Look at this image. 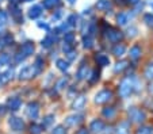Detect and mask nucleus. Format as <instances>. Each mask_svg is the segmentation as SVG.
I'll list each match as a JSON object with an SVG mask.
<instances>
[{
  "mask_svg": "<svg viewBox=\"0 0 153 134\" xmlns=\"http://www.w3.org/2000/svg\"><path fill=\"white\" fill-rule=\"evenodd\" d=\"M67 54H68V58H69L71 61H72V60H75V57H76V52H75V50H71V52L67 53Z\"/></svg>",
  "mask_w": 153,
  "mask_h": 134,
  "instance_id": "obj_44",
  "label": "nucleus"
},
{
  "mask_svg": "<svg viewBox=\"0 0 153 134\" xmlns=\"http://www.w3.org/2000/svg\"><path fill=\"white\" fill-rule=\"evenodd\" d=\"M8 61H10V56H8V54H6V53L0 54V65L8 64Z\"/></svg>",
  "mask_w": 153,
  "mask_h": 134,
  "instance_id": "obj_37",
  "label": "nucleus"
},
{
  "mask_svg": "<svg viewBox=\"0 0 153 134\" xmlns=\"http://www.w3.org/2000/svg\"><path fill=\"white\" fill-rule=\"evenodd\" d=\"M103 115L106 118H113L115 115V108L114 107H106L103 110Z\"/></svg>",
  "mask_w": 153,
  "mask_h": 134,
  "instance_id": "obj_28",
  "label": "nucleus"
},
{
  "mask_svg": "<svg viewBox=\"0 0 153 134\" xmlns=\"http://www.w3.org/2000/svg\"><path fill=\"white\" fill-rule=\"evenodd\" d=\"M25 1H31V0H25Z\"/></svg>",
  "mask_w": 153,
  "mask_h": 134,
  "instance_id": "obj_54",
  "label": "nucleus"
},
{
  "mask_svg": "<svg viewBox=\"0 0 153 134\" xmlns=\"http://www.w3.org/2000/svg\"><path fill=\"white\" fill-rule=\"evenodd\" d=\"M111 98H113V93H111V91L103 90V91H100V92L96 93L95 102L98 103V104H103V103H107V102H108Z\"/></svg>",
  "mask_w": 153,
  "mask_h": 134,
  "instance_id": "obj_3",
  "label": "nucleus"
},
{
  "mask_svg": "<svg viewBox=\"0 0 153 134\" xmlns=\"http://www.w3.org/2000/svg\"><path fill=\"white\" fill-rule=\"evenodd\" d=\"M129 117L133 122L141 123L142 121L145 119V113L142 110H140V108H137V107H131L129 110Z\"/></svg>",
  "mask_w": 153,
  "mask_h": 134,
  "instance_id": "obj_2",
  "label": "nucleus"
},
{
  "mask_svg": "<svg viewBox=\"0 0 153 134\" xmlns=\"http://www.w3.org/2000/svg\"><path fill=\"white\" fill-rule=\"evenodd\" d=\"M88 72H90V69H88V67H87L85 64H83L80 68H79L77 70V75H76V77H77V80H84L88 77Z\"/></svg>",
  "mask_w": 153,
  "mask_h": 134,
  "instance_id": "obj_11",
  "label": "nucleus"
},
{
  "mask_svg": "<svg viewBox=\"0 0 153 134\" xmlns=\"http://www.w3.org/2000/svg\"><path fill=\"white\" fill-rule=\"evenodd\" d=\"M140 56H141V49H140V46H133L131 49H130V58L133 60H137L140 58Z\"/></svg>",
  "mask_w": 153,
  "mask_h": 134,
  "instance_id": "obj_21",
  "label": "nucleus"
},
{
  "mask_svg": "<svg viewBox=\"0 0 153 134\" xmlns=\"http://www.w3.org/2000/svg\"><path fill=\"white\" fill-rule=\"evenodd\" d=\"M20 106H22V100H20L19 98H11V99H8V102H7V107L11 111L19 110Z\"/></svg>",
  "mask_w": 153,
  "mask_h": 134,
  "instance_id": "obj_7",
  "label": "nucleus"
},
{
  "mask_svg": "<svg viewBox=\"0 0 153 134\" xmlns=\"http://www.w3.org/2000/svg\"><path fill=\"white\" fill-rule=\"evenodd\" d=\"M53 121H54V117H53V115H48V117H45V119H43V127L50 126L53 123Z\"/></svg>",
  "mask_w": 153,
  "mask_h": 134,
  "instance_id": "obj_35",
  "label": "nucleus"
},
{
  "mask_svg": "<svg viewBox=\"0 0 153 134\" xmlns=\"http://www.w3.org/2000/svg\"><path fill=\"white\" fill-rule=\"evenodd\" d=\"M133 91V83L130 79H125L122 80L121 85H119V93L122 98H127Z\"/></svg>",
  "mask_w": 153,
  "mask_h": 134,
  "instance_id": "obj_1",
  "label": "nucleus"
},
{
  "mask_svg": "<svg viewBox=\"0 0 153 134\" xmlns=\"http://www.w3.org/2000/svg\"><path fill=\"white\" fill-rule=\"evenodd\" d=\"M26 57H27L26 54H23V53L20 52L19 54H16V57H15V61H16V64H19V62H22L25 58H26Z\"/></svg>",
  "mask_w": 153,
  "mask_h": 134,
  "instance_id": "obj_40",
  "label": "nucleus"
},
{
  "mask_svg": "<svg viewBox=\"0 0 153 134\" xmlns=\"http://www.w3.org/2000/svg\"><path fill=\"white\" fill-rule=\"evenodd\" d=\"M54 41H56V37H53V35H48V37L42 41V46L43 47H50L53 44H54Z\"/></svg>",
  "mask_w": 153,
  "mask_h": 134,
  "instance_id": "obj_23",
  "label": "nucleus"
},
{
  "mask_svg": "<svg viewBox=\"0 0 153 134\" xmlns=\"http://www.w3.org/2000/svg\"><path fill=\"white\" fill-rule=\"evenodd\" d=\"M6 107H0V115H3L4 113H6V110H4Z\"/></svg>",
  "mask_w": 153,
  "mask_h": 134,
  "instance_id": "obj_48",
  "label": "nucleus"
},
{
  "mask_svg": "<svg viewBox=\"0 0 153 134\" xmlns=\"http://www.w3.org/2000/svg\"><path fill=\"white\" fill-rule=\"evenodd\" d=\"M145 77L149 80L153 79V62L152 64H149V67L146 68V70H145Z\"/></svg>",
  "mask_w": 153,
  "mask_h": 134,
  "instance_id": "obj_33",
  "label": "nucleus"
},
{
  "mask_svg": "<svg viewBox=\"0 0 153 134\" xmlns=\"http://www.w3.org/2000/svg\"><path fill=\"white\" fill-rule=\"evenodd\" d=\"M76 22H77V16H76L75 14H72L69 18H68V21H67V23L69 24L71 27H73V26H76Z\"/></svg>",
  "mask_w": 153,
  "mask_h": 134,
  "instance_id": "obj_36",
  "label": "nucleus"
},
{
  "mask_svg": "<svg viewBox=\"0 0 153 134\" xmlns=\"http://www.w3.org/2000/svg\"><path fill=\"white\" fill-rule=\"evenodd\" d=\"M83 46L85 47V49H91V47L94 46V39H92V37H91V35L83 38Z\"/></svg>",
  "mask_w": 153,
  "mask_h": 134,
  "instance_id": "obj_24",
  "label": "nucleus"
},
{
  "mask_svg": "<svg viewBox=\"0 0 153 134\" xmlns=\"http://www.w3.org/2000/svg\"><path fill=\"white\" fill-rule=\"evenodd\" d=\"M76 134H90V131L87 130V129H80V130H79Z\"/></svg>",
  "mask_w": 153,
  "mask_h": 134,
  "instance_id": "obj_47",
  "label": "nucleus"
},
{
  "mask_svg": "<svg viewBox=\"0 0 153 134\" xmlns=\"http://www.w3.org/2000/svg\"><path fill=\"white\" fill-rule=\"evenodd\" d=\"M107 37L113 42H119L122 39V33L118 31V30H110V33L107 34Z\"/></svg>",
  "mask_w": 153,
  "mask_h": 134,
  "instance_id": "obj_13",
  "label": "nucleus"
},
{
  "mask_svg": "<svg viewBox=\"0 0 153 134\" xmlns=\"http://www.w3.org/2000/svg\"><path fill=\"white\" fill-rule=\"evenodd\" d=\"M84 104H85V96H84V95H80V96H77L75 100H73L72 108L73 110H81V108L84 107Z\"/></svg>",
  "mask_w": 153,
  "mask_h": 134,
  "instance_id": "obj_9",
  "label": "nucleus"
},
{
  "mask_svg": "<svg viewBox=\"0 0 153 134\" xmlns=\"http://www.w3.org/2000/svg\"><path fill=\"white\" fill-rule=\"evenodd\" d=\"M11 79H12V69H8V70H6L4 73L0 75V83H1V84L8 83Z\"/></svg>",
  "mask_w": 153,
  "mask_h": 134,
  "instance_id": "obj_18",
  "label": "nucleus"
},
{
  "mask_svg": "<svg viewBox=\"0 0 153 134\" xmlns=\"http://www.w3.org/2000/svg\"><path fill=\"white\" fill-rule=\"evenodd\" d=\"M38 27L45 29V30H49V24H48V23H42V22H38Z\"/></svg>",
  "mask_w": 153,
  "mask_h": 134,
  "instance_id": "obj_46",
  "label": "nucleus"
},
{
  "mask_svg": "<svg viewBox=\"0 0 153 134\" xmlns=\"http://www.w3.org/2000/svg\"><path fill=\"white\" fill-rule=\"evenodd\" d=\"M73 41H75V35H73L72 33H65V35H64V42H65V44H73Z\"/></svg>",
  "mask_w": 153,
  "mask_h": 134,
  "instance_id": "obj_32",
  "label": "nucleus"
},
{
  "mask_svg": "<svg viewBox=\"0 0 153 134\" xmlns=\"http://www.w3.org/2000/svg\"><path fill=\"white\" fill-rule=\"evenodd\" d=\"M8 125H10V127H11L14 131H22L25 129L23 121L20 119V118H18V117H11V118H10Z\"/></svg>",
  "mask_w": 153,
  "mask_h": 134,
  "instance_id": "obj_5",
  "label": "nucleus"
},
{
  "mask_svg": "<svg viewBox=\"0 0 153 134\" xmlns=\"http://www.w3.org/2000/svg\"><path fill=\"white\" fill-rule=\"evenodd\" d=\"M144 22L148 26H153V15L152 14H146L144 16Z\"/></svg>",
  "mask_w": 153,
  "mask_h": 134,
  "instance_id": "obj_38",
  "label": "nucleus"
},
{
  "mask_svg": "<svg viewBox=\"0 0 153 134\" xmlns=\"http://www.w3.org/2000/svg\"><path fill=\"white\" fill-rule=\"evenodd\" d=\"M43 130V126L41 125H37V123H33L30 126V134H41Z\"/></svg>",
  "mask_w": 153,
  "mask_h": 134,
  "instance_id": "obj_25",
  "label": "nucleus"
},
{
  "mask_svg": "<svg viewBox=\"0 0 153 134\" xmlns=\"http://www.w3.org/2000/svg\"><path fill=\"white\" fill-rule=\"evenodd\" d=\"M0 1H1V0H0Z\"/></svg>",
  "mask_w": 153,
  "mask_h": 134,
  "instance_id": "obj_55",
  "label": "nucleus"
},
{
  "mask_svg": "<svg viewBox=\"0 0 153 134\" xmlns=\"http://www.w3.org/2000/svg\"><path fill=\"white\" fill-rule=\"evenodd\" d=\"M125 52H126V47H125L123 45H117V46H114V49H113V54L117 56V57L123 56Z\"/></svg>",
  "mask_w": 153,
  "mask_h": 134,
  "instance_id": "obj_22",
  "label": "nucleus"
},
{
  "mask_svg": "<svg viewBox=\"0 0 153 134\" xmlns=\"http://www.w3.org/2000/svg\"><path fill=\"white\" fill-rule=\"evenodd\" d=\"M149 91H150V92H152V93H153V85H150V88H149Z\"/></svg>",
  "mask_w": 153,
  "mask_h": 134,
  "instance_id": "obj_53",
  "label": "nucleus"
},
{
  "mask_svg": "<svg viewBox=\"0 0 153 134\" xmlns=\"http://www.w3.org/2000/svg\"><path fill=\"white\" fill-rule=\"evenodd\" d=\"M149 6H150V8H153V1H149Z\"/></svg>",
  "mask_w": 153,
  "mask_h": 134,
  "instance_id": "obj_52",
  "label": "nucleus"
},
{
  "mask_svg": "<svg viewBox=\"0 0 153 134\" xmlns=\"http://www.w3.org/2000/svg\"><path fill=\"white\" fill-rule=\"evenodd\" d=\"M61 18H62V11L60 10V11H57V12H56V14L52 16V21H53V22H57V21H60Z\"/></svg>",
  "mask_w": 153,
  "mask_h": 134,
  "instance_id": "obj_41",
  "label": "nucleus"
},
{
  "mask_svg": "<svg viewBox=\"0 0 153 134\" xmlns=\"http://www.w3.org/2000/svg\"><path fill=\"white\" fill-rule=\"evenodd\" d=\"M68 85V79H65V77H62L61 80H58L57 84H56V88H57L58 91L60 90H64V88Z\"/></svg>",
  "mask_w": 153,
  "mask_h": 134,
  "instance_id": "obj_30",
  "label": "nucleus"
},
{
  "mask_svg": "<svg viewBox=\"0 0 153 134\" xmlns=\"http://www.w3.org/2000/svg\"><path fill=\"white\" fill-rule=\"evenodd\" d=\"M117 22H118L119 26H125V24H127V22H129V14H126V12L119 14L118 16H117Z\"/></svg>",
  "mask_w": 153,
  "mask_h": 134,
  "instance_id": "obj_19",
  "label": "nucleus"
},
{
  "mask_svg": "<svg viewBox=\"0 0 153 134\" xmlns=\"http://www.w3.org/2000/svg\"><path fill=\"white\" fill-rule=\"evenodd\" d=\"M35 73V69L34 67H31V65H27V67L22 68L19 72V79L20 80H27V79H31L33 76H34Z\"/></svg>",
  "mask_w": 153,
  "mask_h": 134,
  "instance_id": "obj_6",
  "label": "nucleus"
},
{
  "mask_svg": "<svg viewBox=\"0 0 153 134\" xmlns=\"http://www.w3.org/2000/svg\"><path fill=\"white\" fill-rule=\"evenodd\" d=\"M62 50H64V53H65V54H67V53H69L71 50H73V49H72V44H65V42H64Z\"/></svg>",
  "mask_w": 153,
  "mask_h": 134,
  "instance_id": "obj_42",
  "label": "nucleus"
},
{
  "mask_svg": "<svg viewBox=\"0 0 153 134\" xmlns=\"http://www.w3.org/2000/svg\"><path fill=\"white\" fill-rule=\"evenodd\" d=\"M92 76H94V77H91L90 81H91V83H95L96 80L99 79V73H98V72H94V73H92Z\"/></svg>",
  "mask_w": 153,
  "mask_h": 134,
  "instance_id": "obj_45",
  "label": "nucleus"
},
{
  "mask_svg": "<svg viewBox=\"0 0 153 134\" xmlns=\"http://www.w3.org/2000/svg\"><path fill=\"white\" fill-rule=\"evenodd\" d=\"M22 53L26 54L27 57L31 56L33 53H34V44H33V42H26V44H23L22 45Z\"/></svg>",
  "mask_w": 153,
  "mask_h": 134,
  "instance_id": "obj_14",
  "label": "nucleus"
},
{
  "mask_svg": "<svg viewBox=\"0 0 153 134\" xmlns=\"http://www.w3.org/2000/svg\"><path fill=\"white\" fill-rule=\"evenodd\" d=\"M127 67V61H121V62H117L115 67H114V70L115 72H122L125 68Z\"/></svg>",
  "mask_w": 153,
  "mask_h": 134,
  "instance_id": "obj_31",
  "label": "nucleus"
},
{
  "mask_svg": "<svg viewBox=\"0 0 153 134\" xmlns=\"http://www.w3.org/2000/svg\"><path fill=\"white\" fill-rule=\"evenodd\" d=\"M11 14H12V16L15 18V21H16L18 23H20V22H23L22 11H20V10L16 6H11Z\"/></svg>",
  "mask_w": 153,
  "mask_h": 134,
  "instance_id": "obj_15",
  "label": "nucleus"
},
{
  "mask_svg": "<svg viewBox=\"0 0 153 134\" xmlns=\"http://www.w3.org/2000/svg\"><path fill=\"white\" fill-rule=\"evenodd\" d=\"M52 134H67V130H65V127H64L62 125H58L57 127H54Z\"/></svg>",
  "mask_w": 153,
  "mask_h": 134,
  "instance_id": "obj_34",
  "label": "nucleus"
},
{
  "mask_svg": "<svg viewBox=\"0 0 153 134\" xmlns=\"http://www.w3.org/2000/svg\"><path fill=\"white\" fill-rule=\"evenodd\" d=\"M41 14H42V8H41V6H33L29 10V18L30 19H37Z\"/></svg>",
  "mask_w": 153,
  "mask_h": 134,
  "instance_id": "obj_12",
  "label": "nucleus"
},
{
  "mask_svg": "<svg viewBox=\"0 0 153 134\" xmlns=\"http://www.w3.org/2000/svg\"><path fill=\"white\" fill-rule=\"evenodd\" d=\"M75 1H76V0H68V3H69V4H73Z\"/></svg>",
  "mask_w": 153,
  "mask_h": 134,
  "instance_id": "obj_50",
  "label": "nucleus"
},
{
  "mask_svg": "<svg viewBox=\"0 0 153 134\" xmlns=\"http://www.w3.org/2000/svg\"><path fill=\"white\" fill-rule=\"evenodd\" d=\"M81 119H83L81 115H71V117H68L67 119H65V125L67 126H76L81 122Z\"/></svg>",
  "mask_w": 153,
  "mask_h": 134,
  "instance_id": "obj_10",
  "label": "nucleus"
},
{
  "mask_svg": "<svg viewBox=\"0 0 153 134\" xmlns=\"http://www.w3.org/2000/svg\"><path fill=\"white\" fill-rule=\"evenodd\" d=\"M140 0H129V3H131V4H137Z\"/></svg>",
  "mask_w": 153,
  "mask_h": 134,
  "instance_id": "obj_49",
  "label": "nucleus"
},
{
  "mask_svg": "<svg viewBox=\"0 0 153 134\" xmlns=\"http://www.w3.org/2000/svg\"><path fill=\"white\" fill-rule=\"evenodd\" d=\"M103 129H104V123H103V121H100V119L92 121V123H91V126H90V130L92 131V133H100Z\"/></svg>",
  "mask_w": 153,
  "mask_h": 134,
  "instance_id": "obj_8",
  "label": "nucleus"
},
{
  "mask_svg": "<svg viewBox=\"0 0 153 134\" xmlns=\"http://www.w3.org/2000/svg\"><path fill=\"white\" fill-rule=\"evenodd\" d=\"M33 67H34V69H35V73H39L41 70H42V67H43V60L41 58V57H38V58L35 60Z\"/></svg>",
  "mask_w": 153,
  "mask_h": 134,
  "instance_id": "obj_27",
  "label": "nucleus"
},
{
  "mask_svg": "<svg viewBox=\"0 0 153 134\" xmlns=\"http://www.w3.org/2000/svg\"><path fill=\"white\" fill-rule=\"evenodd\" d=\"M57 4H60V0H43V7L45 8H53Z\"/></svg>",
  "mask_w": 153,
  "mask_h": 134,
  "instance_id": "obj_29",
  "label": "nucleus"
},
{
  "mask_svg": "<svg viewBox=\"0 0 153 134\" xmlns=\"http://www.w3.org/2000/svg\"><path fill=\"white\" fill-rule=\"evenodd\" d=\"M10 1H11V3H14V4H15V3H18V1H19V0H10Z\"/></svg>",
  "mask_w": 153,
  "mask_h": 134,
  "instance_id": "obj_51",
  "label": "nucleus"
},
{
  "mask_svg": "<svg viewBox=\"0 0 153 134\" xmlns=\"http://www.w3.org/2000/svg\"><path fill=\"white\" fill-rule=\"evenodd\" d=\"M26 113H27V115H29V118L37 119L38 115H39V104L35 102L29 103V104H27V108H26Z\"/></svg>",
  "mask_w": 153,
  "mask_h": 134,
  "instance_id": "obj_4",
  "label": "nucleus"
},
{
  "mask_svg": "<svg viewBox=\"0 0 153 134\" xmlns=\"http://www.w3.org/2000/svg\"><path fill=\"white\" fill-rule=\"evenodd\" d=\"M95 60H96V62H98L99 65H102V67H106V65L110 64V58H108L106 54H102V53L96 54Z\"/></svg>",
  "mask_w": 153,
  "mask_h": 134,
  "instance_id": "obj_16",
  "label": "nucleus"
},
{
  "mask_svg": "<svg viewBox=\"0 0 153 134\" xmlns=\"http://www.w3.org/2000/svg\"><path fill=\"white\" fill-rule=\"evenodd\" d=\"M57 68L60 70H62V72H65V70H68V68H69V64H68L65 60H57Z\"/></svg>",
  "mask_w": 153,
  "mask_h": 134,
  "instance_id": "obj_26",
  "label": "nucleus"
},
{
  "mask_svg": "<svg viewBox=\"0 0 153 134\" xmlns=\"http://www.w3.org/2000/svg\"><path fill=\"white\" fill-rule=\"evenodd\" d=\"M137 134H152V129L150 127H140L137 130Z\"/></svg>",
  "mask_w": 153,
  "mask_h": 134,
  "instance_id": "obj_39",
  "label": "nucleus"
},
{
  "mask_svg": "<svg viewBox=\"0 0 153 134\" xmlns=\"http://www.w3.org/2000/svg\"><path fill=\"white\" fill-rule=\"evenodd\" d=\"M0 22H7V14L4 11H0Z\"/></svg>",
  "mask_w": 153,
  "mask_h": 134,
  "instance_id": "obj_43",
  "label": "nucleus"
},
{
  "mask_svg": "<svg viewBox=\"0 0 153 134\" xmlns=\"http://www.w3.org/2000/svg\"><path fill=\"white\" fill-rule=\"evenodd\" d=\"M129 129H130V122H122L118 126L117 134H129Z\"/></svg>",
  "mask_w": 153,
  "mask_h": 134,
  "instance_id": "obj_20",
  "label": "nucleus"
},
{
  "mask_svg": "<svg viewBox=\"0 0 153 134\" xmlns=\"http://www.w3.org/2000/svg\"><path fill=\"white\" fill-rule=\"evenodd\" d=\"M96 8L100 10V11H107V10L111 8V3L108 0H98L96 1Z\"/></svg>",
  "mask_w": 153,
  "mask_h": 134,
  "instance_id": "obj_17",
  "label": "nucleus"
}]
</instances>
